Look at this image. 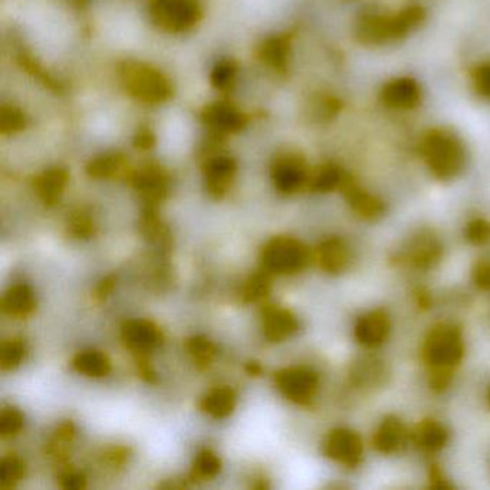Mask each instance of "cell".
I'll return each mask as SVG.
<instances>
[{
  "label": "cell",
  "instance_id": "1",
  "mask_svg": "<svg viewBox=\"0 0 490 490\" xmlns=\"http://www.w3.org/2000/svg\"><path fill=\"white\" fill-rule=\"evenodd\" d=\"M426 360L434 367L433 383L437 387H443L449 380V370L456 365L463 354L460 334L453 327L434 328L429 340L426 342Z\"/></svg>",
  "mask_w": 490,
  "mask_h": 490
},
{
  "label": "cell",
  "instance_id": "2",
  "mask_svg": "<svg viewBox=\"0 0 490 490\" xmlns=\"http://www.w3.org/2000/svg\"><path fill=\"white\" fill-rule=\"evenodd\" d=\"M426 156L430 168L440 177H453L465 163V153L453 137L434 135L426 146Z\"/></svg>",
  "mask_w": 490,
  "mask_h": 490
},
{
  "label": "cell",
  "instance_id": "3",
  "mask_svg": "<svg viewBox=\"0 0 490 490\" xmlns=\"http://www.w3.org/2000/svg\"><path fill=\"white\" fill-rule=\"evenodd\" d=\"M265 265L278 273H294L306 263V252L298 242L292 239H276L266 247Z\"/></svg>",
  "mask_w": 490,
  "mask_h": 490
},
{
  "label": "cell",
  "instance_id": "4",
  "mask_svg": "<svg viewBox=\"0 0 490 490\" xmlns=\"http://www.w3.org/2000/svg\"><path fill=\"white\" fill-rule=\"evenodd\" d=\"M276 383H278L285 396L294 400L297 403H308L309 400H313L314 394H315L318 380L311 371L295 368V370H287L280 373L276 377Z\"/></svg>",
  "mask_w": 490,
  "mask_h": 490
},
{
  "label": "cell",
  "instance_id": "5",
  "mask_svg": "<svg viewBox=\"0 0 490 490\" xmlns=\"http://www.w3.org/2000/svg\"><path fill=\"white\" fill-rule=\"evenodd\" d=\"M325 451L330 458L351 468L361 460L363 444L356 433L348 432V430H337L328 437Z\"/></svg>",
  "mask_w": 490,
  "mask_h": 490
},
{
  "label": "cell",
  "instance_id": "6",
  "mask_svg": "<svg viewBox=\"0 0 490 490\" xmlns=\"http://www.w3.org/2000/svg\"><path fill=\"white\" fill-rule=\"evenodd\" d=\"M154 15L170 30H185L196 21L197 9L187 0H157Z\"/></svg>",
  "mask_w": 490,
  "mask_h": 490
},
{
  "label": "cell",
  "instance_id": "7",
  "mask_svg": "<svg viewBox=\"0 0 490 490\" xmlns=\"http://www.w3.org/2000/svg\"><path fill=\"white\" fill-rule=\"evenodd\" d=\"M390 322L387 315L382 313L368 314L361 318L357 325V338L360 340L361 344L367 347H377L384 342L389 335Z\"/></svg>",
  "mask_w": 490,
  "mask_h": 490
},
{
  "label": "cell",
  "instance_id": "8",
  "mask_svg": "<svg viewBox=\"0 0 490 490\" xmlns=\"http://www.w3.org/2000/svg\"><path fill=\"white\" fill-rule=\"evenodd\" d=\"M124 340L131 348L140 353H146L160 342V334L151 323L135 321V322L128 323L124 330Z\"/></svg>",
  "mask_w": 490,
  "mask_h": 490
},
{
  "label": "cell",
  "instance_id": "9",
  "mask_svg": "<svg viewBox=\"0 0 490 490\" xmlns=\"http://www.w3.org/2000/svg\"><path fill=\"white\" fill-rule=\"evenodd\" d=\"M130 84L137 92L147 99H163L166 92V85L160 75L156 73H150L149 69H137L130 77Z\"/></svg>",
  "mask_w": 490,
  "mask_h": 490
},
{
  "label": "cell",
  "instance_id": "10",
  "mask_svg": "<svg viewBox=\"0 0 490 490\" xmlns=\"http://www.w3.org/2000/svg\"><path fill=\"white\" fill-rule=\"evenodd\" d=\"M298 328V322L291 314L287 311L275 309L266 315L265 332L266 337L272 341H280L285 338L291 337Z\"/></svg>",
  "mask_w": 490,
  "mask_h": 490
},
{
  "label": "cell",
  "instance_id": "11",
  "mask_svg": "<svg viewBox=\"0 0 490 490\" xmlns=\"http://www.w3.org/2000/svg\"><path fill=\"white\" fill-rule=\"evenodd\" d=\"M384 99L392 107H400V108L411 107L418 99L417 85L408 80L394 81L392 84L385 88Z\"/></svg>",
  "mask_w": 490,
  "mask_h": 490
},
{
  "label": "cell",
  "instance_id": "12",
  "mask_svg": "<svg viewBox=\"0 0 490 490\" xmlns=\"http://www.w3.org/2000/svg\"><path fill=\"white\" fill-rule=\"evenodd\" d=\"M403 426L396 418H389L383 423L374 437V444L378 451L390 453L399 449L403 442Z\"/></svg>",
  "mask_w": 490,
  "mask_h": 490
},
{
  "label": "cell",
  "instance_id": "13",
  "mask_svg": "<svg viewBox=\"0 0 490 490\" xmlns=\"http://www.w3.org/2000/svg\"><path fill=\"white\" fill-rule=\"evenodd\" d=\"M320 258L321 265L325 271L340 272L348 262V254L341 240L332 239L322 245Z\"/></svg>",
  "mask_w": 490,
  "mask_h": 490
},
{
  "label": "cell",
  "instance_id": "14",
  "mask_svg": "<svg viewBox=\"0 0 490 490\" xmlns=\"http://www.w3.org/2000/svg\"><path fill=\"white\" fill-rule=\"evenodd\" d=\"M446 440L447 433L444 432L442 426L434 422L425 423L416 432V442H417L418 446L423 447L426 451H439L444 446Z\"/></svg>",
  "mask_w": 490,
  "mask_h": 490
},
{
  "label": "cell",
  "instance_id": "15",
  "mask_svg": "<svg viewBox=\"0 0 490 490\" xmlns=\"http://www.w3.org/2000/svg\"><path fill=\"white\" fill-rule=\"evenodd\" d=\"M233 406H235V396L229 389L215 390L203 401L204 411L211 414L213 417H225L232 413Z\"/></svg>",
  "mask_w": 490,
  "mask_h": 490
},
{
  "label": "cell",
  "instance_id": "16",
  "mask_svg": "<svg viewBox=\"0 0 490 490\" xmlns=\"http://www.w3.org/2000/svg\"><path fill=\"white\" fill-rule=\"evenodd\" d=\"M33 304L35 299L32 292L25 285L13 288L4 298V309L13 315H26L32 311Z\"/></svg>",
  "mask_w": 490,
  "mask_h": 490
},
{
  "label": "cell",
  "instance_id": "17",
  "mask_svg": "<svg viewBox=\"0 0 490 490\" xmlns=\"http://www.w3.org/2000/svg\"><path fill=\"white\" fill-rule=\"evenodd\" d=\"M73 367L91 377H101L108 373L109 363L102 354L88 351L77 357V360L73 361Z\"/></svg>",
  "mask_w": 490,
  "mask_h": 490
},
{
  "label": "cell",
  "instance_id": "18",
  "mask_svg": "<svg viewBox=\"0 0 490 490\" xmlns=\"http://www.w3.org/2000/svg\"><path fill=\"white\" fill-rule=\"evenodd\" d=\"M275 180L280 190L292 192L304 182V170L297 161H285L276 170Z\"/></svg>",
  "mask_w": 490,
  "mask_h": 490
},
{
  "label": "cell",
  "instance_id": "19",
  "mask_svg": "<svg viewBox=\"0 0 490 490\" xmlns=\"http://www.w3.org/2000/svg\"><path fill=\"white\" fill-rule=\"evenodd\" d=\"M349 202L353 204L357 213L364 216V218H375L383 211L382 203L378 200H375L367 193L361 192V190H351Z\"/></svg>",
  "mask_w": 490,
  "mask_h": 490
},
{
  "label": "cell",
  "instance_id": "20",
  "mask_svg": "<svg viewBox=\"0 0 490 490\" xmlns=\"http://www.w3.org/2000/svg\"><path fill=\"white\" fill-rule=\"evenodd\" d=\"M232 161L225 160V159L213 161L211 168H209V182H211V189L215 190L216 193L222 192L230 177H232Z\"/></svg>",
  "mask_w": 490,
  "mask_h": 490
},
{
  "label": "cell",
  "instance_id": "21",
  "mask_svg": "<svg viewBox=\"0 0 490 490\" xmlns=\"http://www.w3.org/2000/svg\"><path fill=\"white\" fill-rule=\"evenodd\" d=\"M194 470L200 477H213L220 470V461L211 451H203L197 458Z\"/></svg>",
  "mask_w": 490,
  "mask_h": 490
},
{
  "label": "cell",
  "instance_id": "22",
  "mask_svg": "<svg viewBox=\"0 0 490 490\" xmlns=\"http://www.w3.org/2000/svg\"><path fill=\"white\" fill-rule=\"evenodd\" d=\"M25 356V347L21 342L12 341L4 345L2 349V363L4 368H12L18 365Z\"/></svg>",
  "mask_w": 490,
  "mask_h": 490
},
{
  "label": "cell",
  "instance_id": "23",
  "mask_svg": "<svg viewBox=\"0 0 490 490\" xmlns=\"http://www.w3.org/2000/svg\"><path fill=\"white\" fill-rule=\"evenodd\" d=\"M65 178L62 177L61 173H51L44 178V182L40 185V193L45 200H55L61 193L62 185Z\"/></svg>",
  "mask_w": 490,
  "mask_h": 490
},
{
  "label": "cell",
  "instance_id": "24",
  "mask_svg": "<svg viewBox=\"0 0 490 490\" xmlns=\"http://www.w3.org/2000/svg\"><path fill=\"white\" fill-rule=\"evenodd\" d=\"M2 425L0 429L4 432V434H15L21 427H22V417L21 414L15 410L4 411L2 414Z\"/></svg>",
  "mask_w": 490,
  "mask_h": 490
},
{
  "label": "cell",
  "instance_id": "25",
  "mask_svg": "<svg viewBox=\"0 0 490 490\" xmlns=\"http://www.w3.org/2000/svg\"><path fill=\"white\" fill-rule=\"evenodd\" d=\"M468 236L469 239L472 240V242H476V244L485 242V240L489 239L490 226L487 225V223L476 220V222L469 225Z\"/></svg>",
  "mask_w": 490,
  "mask_h": 490
},
{
  "label": "cell",
  "instance_id": "26",
  "mask_svg": "<svg viewBox=\"0 0 490 490\" xmlns=\"http://www.w3.org/2000/svg\"><path fill=\"white\" fill-rule=\"evenodd\" d=\"M21 473H22V466L19 465L18 461L13 460V459L4 461V465H2V479H4V485L8 482L18 480Z\"/></svg>",
  "mask_w": 490,
  "mask_h": 490
},
{
  "label": "cell",
  "instance_id": "27",
  "mask_svg": "<svg viewBox=\"0 0 490 490\" xmlns=\"http://www.w3.org/2000/svg\"><path fill=\"white\" fill-rule=\"evenodd\" d=\"M268 279L266 276H256L247 287V297L251 299H258L268 292Z\"/></svg>",
  "mask_w": 490,
  "mask_h": 490
},
{
  "label": "cell",
  "instance_id": "28",
  "mask_svg": "<svg viewBox=\"0 0 490 490\" xmlns=\"http://www.w3.org/2000/svg\"><path fill=\"white\" fill-rule=\"evenodd\" d=\"M192 353L197 357V360L209 361L213 356V347L206 340H194L192 341Z\"/></svg>",
  "mask_w": 490,
  "mask_h": 490
},
{
  "label": "cell",
  "instance_id": "29",
  "mask_svg": "<svg viewBox=\"0 0 490 490\" xmlns=\"http://www.w3.org/2000/svg\"><path fill=\"white\" fill-rule=\"evenodd\" d=\"M338 180H340V176H338L337 171H323L321 177L318 178V187L322 190L332 189V187H335V185H337Z\"/></svg>",
  "mask_w": 490,
  "mask_h": 490
},
{
  "label": "cell",
  "instance_id": "30",
  "mask_svg": "<svg viewBox=\"0 0 490 490\" xmlns=\"http://www.w3.org/2000/svg\"><path fill=\"white\" fill-rule=\"evenodd\" d=\"M476 282L480 287L490 289V265H482L476 271Z\"/></svg>",
  "mask_w": 490,
  "mask_h": 490
},
{
  "label": "cell",
  "instance_id": "31",
  "mask_svg": "<svg viewBox=\"0 0 490 490\" xmlns=\"http://www.w3.org/2000/svg\"><path fill=\"white\" fill-rule=\"evenodd\" d=\"M477 85H479V90L483 94L490 97V68L480 71L479 77H477Z\"/></svg>",
  "mask_w": 490,
  "mask_h": 490
},
{
  "label": "cell",
  "instance_id": "32",
  "mask_svg": "<svg viewBox=\"0 0 490 490\" xmlns=\"http://www.w3.org/2000/svg\"><path fill=\"white\" fill-rule=\"evenodd\" d=\"M489 400H490V397H489Z\"/></svg>",
  "mask_w": 490,
  "mask_h": 490
}]
</instances>
